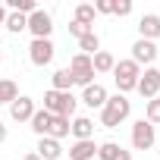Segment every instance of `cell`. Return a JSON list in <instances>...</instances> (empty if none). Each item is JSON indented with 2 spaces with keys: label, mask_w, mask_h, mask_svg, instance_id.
<instances>
[{
  "label": "cell",
  "mask_w": 160,
  "mask_h": 160,
  "mask_svg": "<svg viewBox=\"0 0 160 160\" xmlns=\"http://www.w3.org/2000/svg\"><path fill=\"white\" fill-rule=\"evenodd\" d=\"M35 154H38L41 160H60V157H63V144L53 141V138H38Z\"/></svg>",
  "instance_id": "15"
},
{
  "label": "cell",
  "mask_w": 160,
  "mask_h": 160,
  "mask_svg": "<svg viewBox=\"0 0 160 160\" xmlns=\"http://www.w3.org/2000/svg\"><path fill=\"white\" fill-rule=\"evenodd\" d=\"M94 16H98V13H94L91 3H78L72 19H75V22H82V25H88V28H94Z\"/></svg>",
  "instance_id": "22"
},
{
  "label": "cell",
  "mask_w": 160,
  "mask_h": 160,
  "mask_svg": "<svg viewBox=\"0 0 160 160\" xmlns=\"http://www.w3.org/2000/svg\"><path fill=\"white\" fill-rule=\"evenodd\" d=\"M157 141V126H151L148 119H138L132 126V148L135 151H151Z\"/></svg>",
  "instance_id": "5"
},
{
  "label": "cell",
  "mask_w": 160,
  "mask_h": 160,
  "mask_svg": "<svg viewBox=\"0 0 160 160\" xmlns=\"http://www.w3.org/2000/svg\"><path fill=\"white\" fill-rule=\"evenodd\" d=\"M50 82H53V91H72V75H69V69H57L53 75H50Z\"/></svg>",
  "instance_id": "21"
},
{
  "label": "cell",
  "mask_w": 160,
  "mask_h": 160,
  "mask_svg": "<svg viewBox=\"0 0 160 160\" xmlns=\"http://www.w3.org/2000/svg\"><path fill=\"white\" fill-rule=\"evenodd\" d=\"M135 91L141 94V98H157L160 94V72L157 69H144L141 75H138V85H135Z\"/></svg>",
  "instance_id": "7"
},
{
  "label": "cell",
  "mask_w": 160,
  "mask_h": 160,
  "mask_svg": "<svg viewBox=\"0 0 160 160\" xmlns=\"http://www.w3.org/2000/svg\"><path fill=\"white\" fill-rule=\"evenodd\" d=\"M138 38H144V41L160 38V16L157 13H148V16L138 19Z\"/></svg>",
  "instance_id": "12"
},
{
  "label": "cell",
  "mask_w": 160,
  "mask_h": 160,
  "mask_svg": "<svg viewBox=\"0 0 160 160\" xmlns=\"http://www.w3.org/2000/svg\"><path fill=\"white\" fill-rule=\"evenodd\" d=\"M101 50V38L94 35V32H88V35H82L78 38V53H88V57H94Z\"/></svg>",
  "instance_id": "20"
},
{
  "label": "cell",
  "mask_w": 160,
  "mask_h": 160,
  "mask_svg": "<svg viewBox=\"0 0 160 160\" xmlns=\"http://www.w3.org/2000/svg\"><path fill=\"white\" fill-rule=\"evenodd\" d=\"M132 13V0H113V16H129Z\"/></svg>",
  "instance_id": "26"
},
{
  "label": "cell",
  "mask_w": 160,
  "mask_h": 160,
  "mask_svg": "<svg viewBox=\"0 0 160 160\" xmlns=\"http://www.w3.org/2000/svg\"><path fill=\"white\" fill-rule=\"evenodd\" d=\"M144 119L151 126H160V98H151L148 107H144Z\"/></svg>",
  "instance_id": "25"
},
{
  "label": "cell",
  "mask_w": 160,
  "mask_h": 160,
  "mask_svg": "<svg viewBox=\"0 0 160 160\" xmlns=\"http://www.w3.org/2000/svg\"><path fill=\"white\" fill-rule=\"evenodd\" d=\"M3 141H7V126L0 122V144H3Z\"/></svg>",
  "instance_id": "30"
},
{
  "label": "cell",
  "mask_w": 160,
  "mask_h": 160,
  "mask_svg": "<svg viewBox=\"0 0 160 160\" xmlns=\"http://www.w3.org/2000/svg\"><path fill=\"white\" fill-rule=\"evenodd\" d=\"M7 16H10V10H7V3H0V25L7 22Z\"/></svg>",
  "instance_id": "29"
},
{
  "label": "cell",
  "mask_w": 160,
  "mask_h": 160,
  "mask_svg": "<svg viewBox=\"0 0 160 160\" xmlns=\"http://www.w3.org/2000/svg\"><path fill=\"white\" fill-rule=\"evenodd\" d=\"M69 135H75V141H88V138H94V119H88V116H75V119L69 122Z\"/></svg>",
  "instance_id": "13"
},
{
  "label": "cell",
  "mask_w": 160,
  "mask_h": 160,
  "mask_svg": "<svg viewBox=\"0 0 160 160\" xmlns=\"http://www.w3.org/2000/svg\"><path fill=\"white\" fill-rule=\"evenodd\" d=\"M28 32H32L35 38H50V32H53L50 13H47V10H35V13L28 16Z\"/></svg>",
  "instance_id": "8"
},
{
  "label": "cell",
  "mask_w": 160,
  "mask_h": 160,
  "mask_svg": "<svg viewBox=\"0 0 160 160\" xmlns=\"http://www.w3.org/2000/svg\"><path fill=\"white\" fill-rule=\"evenodd\" d=\"M22 160H41V157H38V154H35V151H32V154H25V157H22Z\"/></svg>",
  "instance_id": "31"
},
{
  "label": "cell",
  "mask_w": 160,
  "mask_h": 160,
  "mask_svg": "<svg viewBox=\"0 0 160 160\" xmlns=\"http://www.w3.org/2000/svg\"><path fill=\"white\" fill-rule=\"evenodd\" d=\"M66 69H69V75H72L75 85H82V88L94 85V66H91V57L88 53H72V60H69Z\"/></svg>",
  "instance_id": "3"
},
{
  "label": "cell",
  "mask_w": 160,
  "mask_h": 160,
  "mask_svg": "<svg viewBox=\"0 0 160 160\" xmlns=\"http://www.w3.org/2000/svg\"><path fill=\"white\" fill-rule=\"evenodd\" d=\"M75 107H78V98L72 91H47L44 94V110L50 116H63V119H72L75 116Z\"/></svg>",
  "instance_id": "2"
},
{
  "label": "cell",
  "mask_w": 160,
  "mask_h": 160,
  "mask_svg": "<svg viewBox=\"0 0 160 160\" xmlns=\"http://www.w3.org/2000/svg\"><path fill=\"white\" fill-rule=\"evenodd\" d=\"M138 75H141V66H138V63H132V60H119V63L113 66V78H116V88H119V94H126V91H135V85H138Z\"/></svg>",
  "instance_id": "4"
},
{
  "label": "cell",
  "mask_w": 160,
  "mask_h": 160,
  "mask_svg": "<svg viewBox=\"0 0 160 160\" xmlns=\"http://www.w3.org/2000/svg\"><path fill=\"white\" fill-rule=\"evenodd\" d=\"M88 32H94V28H88V25H82V22H75V19L69 22V35H72V38H82V35H88Z\"/></svg>",
  "instance_id": "28"
},
{
  "label": "cell",
  "mask_w": 160,
  "mask_h": 160,
  "mask_svg": "<svg viewBox=\"0 0 160 160\" xmlns=\"http://www.w3.org/2000/svg\"><path fill=\"white\" fill-rule=\"evenodd\" d=\"M94 13H101V16H110L113 13V0H94Z\"/></svg>",
  "instance_id": "27"
},
{
  "label": "cell",
  "mask_w": 160,
  "mask_h": 160,
  "mask_svg": "<svg viewBox=\"0 0 160 160\" xmlns=\"http://www.w3.org/2000/svg\"><path fill=\"white\" fill-rule=\"evenodd\" d=\"M129 113H132V101L116 91V94L107 98V104L101 107V126H104V129H116L119 122L129 119Z\"/></svg>",
  "instance_id": "1"
},
{
  "label": "cell",
  "mask_w": 160,
  "mask_h": 160,
  "mask_svg": "<svg viewBox=\"0 0 160 160\" xmlns=\"http://www.w3.org/2000/svg\"><path fill=\"white\" fill-rule=\"evenodd\" d=\"M0 66H3V50H0Z\"/></svg>",
  "instance_id": "32"
},
{
  "label": "cell",
  "mask_w": 160,
  "mask_h": 160,
  "mask_svg": "<svg viewBox=\"0 0 160 160\" xmlns=\"http://www.w3.org/2000/svg\"><path fill=\"white\" fill-rule=\"evenodd\" d=\"M10 116H13L16 122H28V119L35 116V101L25 98V94H19V98L10 104Z\"/></svg>",
  "instance_id": "11"
},
{
  "label": "cell",
  "mask_w": 160,
  "mask_h": 160,
  "mask_svg": "<svg viewBox=\"0 0 160 160\" xmlns=\"http://www.w3.org/2000/svg\"><path fill=\"white\" fill-rule=\"evenodd\" d=\"M50 119H53V116H50L47 110H35V116L28 119V122H32V132H35L38 138H44V135L50 132Z\"/></svg>",
  "instance_id": "17"
},
{
  "label": "cell",
  "mask_w": 160,
  "mask_h": 160,
  "mask_svg": "<svg viewBox=\"0 0 160 160\" xmlns=\"http://www.w3.org/2000/svg\"><path fill=\"white\" fill-rule=\"evenodd\" d=\"M157 60H160V57H157ZM157 72H160V66H157Z\"/></svg>",
  "instance_id": "33"
},
{
  "label": "cell",
  "mask_w": 160,
  "mask_h": 160,
  "mask_svg": "<svg viewBox=\"0 0 160 160\" xmlns=\"http://www.w3.org/2000/svg\"><path fill=\"white\" fill-rule=\"evenodd\" d=\"M53 50H57V47H53L50 38H35V41L28 44V60H32V66H38V69L47 66V63L53 60Z\"/></svg>",
  "instance_id": "6"
},
{
  "label": "cell",
  "mask_w": 160,
  "mask_h": 160,
  "mask_svg": "<svg viewBox=\"0 0 160 160\" xmlns=\"http://www.w3.org/2000/svg\"><path fill=\"white\" fill-rule=\"evenodd\" d=\"M3 25H7L13 35H19V32H25V28H28V16H22V13H10Z\"/></svg>",
  "instance_id": "24"
},
{
  "label": "cell",
  "mask_w": 160,
  "mask_h": 160,
  "mask_svg": "<svg viewBox=\"0 0 160 160\" xmlns=\"http://www.w3.org/2000/svg\"><path fill=\"white\" fill-rule=\"evenodd\" d=\"M94 157H98L94 138H88V141H75V144L69 148V160H94Z\"/></svg>",
  "instance_id": "16"
},
{
  "label": "cell",
  "mask_w": 160,
  "mask_h": 160,
  "mask_svg": "<svg viewBox=\"0 0 160 160\" xmlns=\"http://www.w3.org/2000/svg\"><path fill=\"white\" fill-rule=\"evenodd\" d=\"M69 135V119H63V116H53L50 119V132L44 135V138H53V141H63Z\"/></svg>",
  "instance_id": "19"
},
{
  "label": "cell",
  "mask_w": 160,
  "mask_h": 160,
  "mask_svg": "<svg viewBox=\"0 0 160 160\" xmlns=\"http://www.w3.org/2000/svg\"><path fill=\"white\" fill-rule=\"evenodd\" d=\"M157 57H160L157 44H154V41H144V38H138V41L132 44V57H129V60H132V63H138V66H141V63L148 66V63H154Z\"/></svg>",
  "instance_id": "9"
},
{
  "label": "cell",
  "mask_w": 160,
  "mask_h": 160,
  "mask_svg": "<svg viewBox=\"0 0 160 160\" xmlns=\"http://www.w3.org/2000/svg\"><path fill=\"white\" fill-rule=\"evenodd\" d=\"M107 98H110V94H107V88L94 82V85H88V88H82V98H78V101H82L85 107H94V110H101V107L107 104Z\"/></svg>",
  "instance_id": "10"
},
{
  "label": "cell",
  "mask_w": 160,
  "mask_h": 160,
  "mask_svg": "<svg viewBox=\"0 0 160 160\" xmlns=\"http://www.w3.org/2000/svg\"><path fill=\"white\" fill-rule=\"evenodd\" d=\"M91 66H94V75H98V72H113L116 60H113V53H107V50H98V53L91 57Z\"/></svg>",
  "instance_id": "18"
},
{
  "label": "cell",
  "mask_w": 160,
  "mask_h": 160,
  "mask_svg": "<svg viewBox=\"0 0 160 160\" xmlns=\"http://www.w3.org/2000/svg\"><path fill=\"white\" fill-rule=\"evenodd\" d=\"M98 160H132V151L119 148L116 141H104L98 144Z\"/></svg>",
  "instance_id": "14"
},
{
  "label": "cell",
  "mask_w": 160,
  "mask_h": 160,
  "mask_svg": "<svg viewBox=\"0 0 160 160\" xmlns=\"http://www.w3.org/2000/svg\"><path fill=\"white\" fill-rule=\"evenodd\" d=\"M19 98V88L13 78H0V104H13Z\"/></svg>",
  "instance_id": "23"
}]
</instances>
